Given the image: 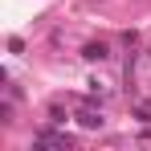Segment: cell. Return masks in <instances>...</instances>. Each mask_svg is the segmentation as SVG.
Segmentation results:
<instances>
[{"label": "cell", "mask_w": 151, "mask_h": 151, "mask_svg": "<svg viewBox=\"0 0 151 151\" xmlns=\"http://www.w3.org/2000/svg\"><path fill=\"white\" fill-rule=\"evenodd\" d=\"M37 143H49V147H74V139L61 135V131H37Z\"/></svg>", "instance_id": "obj_1"}, {"label": "cell", "mask_w": 151, "mask_h": 151, "mask_svg": "<svg viewBox=\"0 0 151 151\" xmlns=\"http://www.w3.org/2000/svg\"><path fill=\"white\" fill-rule=\"evenodd\" d=\"M78 123L86 127V131H98V127L106 123V119H102V110H94V106H86V110H82V114H78Z\"/></svg>", "instance_id": "obj_2"}, {"label": "cell", "mask_w": 151, "mask_h": 151, "mask_svg": "<svg viewBox=\"0 0 151 151\" xmlns=\"http://www.w3.org/2000/svg\"><path fill=\"white\" fill-rule=\"evenodd\" d=\"M135 114H139V119H151V102H139V106H135Z\"/></svg>", "instance_id": "obj_4"}, {"label": "cell", "mask_w": 151, "mask_h": 151, "mask_svg": "<svg viewBox=\"0 0 151 151\" xmlns=\"http://www.w3.org/2000/svg\"><path fill=\"white\" fill-rule=\"evenodd\" d=\"M82 57H86V61H106V57H110V49H106L102 41H90V45L82 49Z\"/></svg>", "instance_id": "obj_3"}]
</instances>
